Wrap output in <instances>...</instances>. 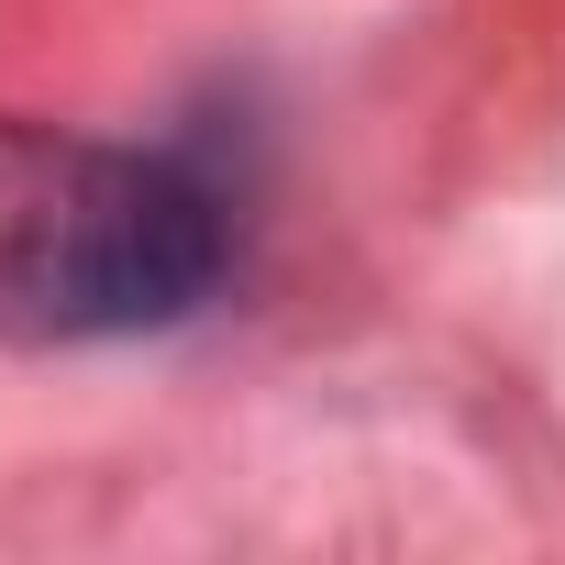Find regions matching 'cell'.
Segmentation results:
<instances>
[{
  "mask_svg": "<svg viewBox=\"0 0 565 565\" xmlns=\"http://www.w3.org/2000/svg\"><path fill=\"white\" fill-rule=\"evenodd\" d=\"M222 200L145 145L0 111V333L100 344L211 300Z\"/></svg>",
  "mask_w": 565,
  "mask_h": 565,
  "instance_id": "obj_1",
  "label": "cell"
}]
</instances>
